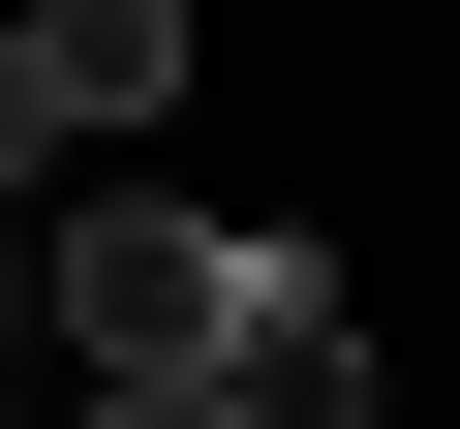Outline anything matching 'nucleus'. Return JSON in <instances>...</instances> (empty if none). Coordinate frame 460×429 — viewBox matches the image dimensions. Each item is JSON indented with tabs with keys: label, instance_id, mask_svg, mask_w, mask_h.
<instances>
[{
	"label": "nucleus",
	"instance_id": "nucleus-1",
	"mask_svg": "<svg viewBox=\"0 0 460 429\" xmlns=\"http://www.w3.org/2000/svg\"><path fill=\"white\" fill-rule=\"evenodd\" d=\"M31 276H62V368H215V337H246V214H154L123 184V214H62Z\"/></svg>",
	"mask_w": 460,
	"mask_h": 429
},
{
	"label": "nucleus",
	"instance_id": "nucleus-2",
	"mask_svg": "<svg viewBox=\"0 0 460 429\" xmlns=\"http://www.w3.org/2000/svg\"><path fill=\"white\" fill-rule=\"evenodd\" d=\"M215 429H399V368H368V307H338L307 246H246V337H215Z\"/></svg>",
	"mask_w": 460,
	"mask_h": 429
},
{
	"label": "nucleus",
	"instance_id": "nucleus-3",
	"mask_svg": "<svg viewBox=\"0 0 460 429\" xmlns=\"http://www.w3.org/2000/svg\"><path fill=\"white\" fill-rule=\"evenodd\" d=\"M0 31H31V123H93V153H123V123H184V62H215L184 0H0Z\"/></svg>",
	"mask_w": 460,
	"mask_h": 429
},
{
	"label": "nucleus",
	"instance_id": "nucleus-4",
	"mask_svg": "<svg viewBox=\"0 0 460 429\" xmlns=\"http://www.w3.org/2000/svg\"><path fill=\"white\" fill-rule=\"evenodd\" d=\"M62 429H215V368H93V398H62Z\"/></svg>",
	"mask_w": 460,
	"mask_h": 429
},
{
	"label": "nucleus",
	"instance_id": "nucleus-5",
	"mask_svg": "<svg viewBox=\"0 0 460 429\" xmlns=\"http://www.w3.org/2000/svg\"><path fill=\"white\" fill-rule=\"evenodd\" d=\"M0 184H31V31H0Z\"/></svg>",
	"mask_w": 460,
	"mask_h": 429
},
{
	"label": "nucleus",
	"instance_id": "nucleus-6",
	"mask_svg": "<svg viewBox=\"0 0 460 429\" xmlns=\"http://www.w3.org/2000/svg\"><path fill=\"white\" fill-rule=\"evenodd\" d=\"M0 276H31V214H0Z\"/></svg>",
	"mask_w": 460,
	"mask_h": 429
}]
</instances>
